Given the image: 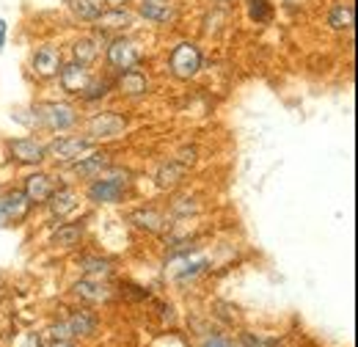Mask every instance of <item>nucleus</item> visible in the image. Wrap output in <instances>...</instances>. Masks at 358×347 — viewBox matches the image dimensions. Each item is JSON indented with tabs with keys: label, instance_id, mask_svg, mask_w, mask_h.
<instances>
[{
	"label": "nucleus",
	"instance_id": "f257e3e1",
	"mask_svg": "<svg viewBox=\"0 0 358 347\" xmlns=\"http://www.w3.org/2000/svg\"><path fill=\"white\" fill-rule=\"evenodd\" d=\"M169 66H171V75L179 80H190L193 75H199L201 69V50L193 42H179L171 50V58H169Z\"/></svg>",
	"mask_w": 358,
	"mask_h": 347
},
{
	"label": "nucleus",
	"instance_id": "f03ea898",
	"mask_svg": "<svg viewBox=\"0 0 358 347\" xmlns=\"http://www.w3.org/2000/svg\"><path fill=\"white\" fill-rule=\"evenodd\" d=\"M34 116L39 125H45L47 130H69L78 116H75V108L66 105V102H45L39 108H34Z\"/></svg>",
	"mask_w": 358,
	"mask_h": 347
},
{
	"label": "nucleus",
	"instance_id": "7ed1b4c3",
	"mask_svg": "<svg viewBox=\"0 0 358 347\" xmlns=\"http://www.w3.org/2000/svg\"><path fill=\"white\" fill-rule=\"evenodd\" d=\"M127 190V176H105V179H96L94 185L89 187V199L96 201V204H116L122 201Z\"/></svg>",
	"mask_w": 358,
	"mask_h": 347
},
{
	"label": "nucleus",
	"instance_id": "20e7f679",
	"mask_svg": "<svg viewBox=\"0 0 358 347\" xmlns=\"http://www.w3.org/2000/svg\"><path fill=\"white\" fill-rule=\"evenodd\" d=\"M135 22V14L127 8H108L94 17V28L99 34H124Z\"/></svg>",
	"mask_w": 358,
	"mask_h": 347
},
{
	"label": "nucleus",
	"instance_id": "39448f33",
	"mask_svg": "<svg viewBox=\"0 0 358 347\" xmlns=\"http://www.w3.org/2000/svg\"><path fill=\"white\" fill-rule=\"evenodd\" d=\"M141 61V47L130 39H113L108 47V64L116 69H133L135 64Z\"/></svg>",
	"mask_w": 358,
	"mask_h": 347
},
{
	"label": "nucleus",
	"instance_id": "423d86ee",
	"mask_svg": "<svg viewBox=\"0 0 358 347\" xmlns=\"http://www.w3.org/2000/svg\"><path fill=\"white\" fill-rule=\"evenodd\" d=\"M127 127V119L113 113V111H105V113H96L89 122V135L91 138H119Z\"/></svg>",
	"mask_w": 358,
	"mask_h": 347
},
{
	"label": "nucleus",
	"instance_id": "0eeeda50",
	"mask_svg": "<svg viewBox=\"0 0 358 347\" xmlns=\"http://www.w3.org/2000/svg\"><path fill=\"white\" fill-rule=\"evenodd\" d=\"M91 146H94V138H58L45 149L47 155L55 157V160H75L83 152H89Z\"/></svg>",
	"mask_w": 358,
	"mask_h": 347
},
{
	"label": "nucleus",
	"instance_id": "6e6552de",
	"mask_svg": "<svg viewBox=\"0 0 358 347\" xmlns=\"http://www.w3.org/2000/svg\"><path fill=\"white\" fill-rule=\"evenodd\" d=\"M8 152L14 160L28 163V166H36L47 157V149L36 138H14V141H8Z\"/></svg>",
	"mask_w": 358,
	"mask_h": 347
},
{
	"label": "nucleus",
	"instance_id": "1a4fd4ad",
	"mask_svg": "<svg viewBox=\"0 0 358 347\" xmlns=\"http://www.w3.org/2000/svg\"><path fill=\"white\" fill-rule=\"evenodd\" d=\"M58 78H61V88H64L66 94H80L91 80L89 66H86V64H78V61H72V64H61Z\"/></svg>",
	"mask_w": 358,
	"mask_h": 347
},
{
	"label": "nucleus",
	"instance_id": "9d476101",
	"mask_svg": "<svg viewBox=\"0 0 358 347\" xmlns=\"http://www.w3.org/2000/svg\"><path fill=\"white\" fill-rule=\"evenodd\" d=\"M138 14L143 20H149V22H155V25H166V22H174L177 20L179 8L171 6V3H166V0H143L138 6Z\"/></svg>",
	"mask_w": 358,
	"mask_h": 347
},
{
	"label": "nucleus",
	"instance_id": "9b49d317",
	"mask_svg": "<svg viewBox=\"0 0 358 347\" xmlns=\"http://www.w3.org/2000/svg\"><path fill=\"white\" fill-rule=\"evenodd\" d=\"M31 199L25 196V190H8L3 199H0V210H3V215H6V220L11 223H17V220H22V218L31 213Z\"/></svg>",
	"mask_w": 358,
	"mask_h": 347
},
{
	"label": "nucleus",
	"instance_id": "f8f14e48",
	"mask_svg": "<svg viewBox=\"0 0 358 347\" xmlns=\"http://www.w3.org/2000/svg\"><path fill=\"white\" fill-rule=\"evenodd\" d=\"M31 64H34V72H36L39 78H52V75H58V69H61V52H58L52 44H42V47H36Z\"/></svg>",
	"mask_w": 358,
	"mask_h": 347
},
{
	"label": "nucleus",
	"instance_id": "ddd939ff",
	"mask_svg": "<svg viewBox=\"0 0 358 347\" xmlns=\"http://www.w3.org/2000/svg\"><path fill=\"white\" fill-rule=\"evenodd\" d=\"M75 295L89 301V304H105V301L113 298V290L102 278H83V281L75 284Z\"/></svg>",
	"mask_w": 358,
	"mask_h": 347
},
{
	"label": "nucleus",
	"instance_id": "4468645a",
	"mask_svg": "<svg viewBox=\"0 0 358 347\" xmlns=\"http://www.w3.org/2000/svg\"><path fill=\"white\" fill-rule=\"evenodd\" d=\"M25 196L31 199V204H45L52 196V182L47 174H31L25 179Z\"/></svg>",
	"mask_w": 358,
	"mask_h": 347
},
{
	"label": "nucleus",
	"instance_id": "2eb2a0df",
	"mask_svg": "<svg viewBox=\"0 0 358 347\" xmlns=\"http://www.w3.org/2000/svg\"><path fill=\"white\" fill-rule=\"evenodd\" d=\"M119 91L122 94H127V97H141V94H146L149 91V80H146V75L141 72V69H124L122 72V78H119Z\"/></svg>",
	"mask_w": 358,
	"mask_h": 347
},
{
	"label": "nucleus",
	"instance_id": "dca6fc26",
	"mask_svg": "<svg viewBox=\"0 0 358 347\" xmlns=\"http://www.w3.org/2000/svg\"><path fill=\"white\" fill-rule=\"evenodd\" d=\"M50 201V210L55 218L69 215L75 207H78V193L72 187H61V190H52V196L47 199Z\"/></svg>",
	"mask_w": 358,
	"mask_h": 347
},
{
	"label": "nucleus",
	"instance_id": "f3484780",
	"mask_svg": "<svg viewBox=\"0 0 358 347\" xmlns=\"http://www.w3.org/2000/svg\"><path fill=\"white\" fill-rule=\"evenodd\" d=\"M66 325L72 328L75 337H89V334L96 331V317L91 311H86V309H80V311H72L66 317Z\"/></svg>",
	"mask_w": 358,
	"mask_h": 347
},
{
	"label": "nucleus",
	"instance_id": "a211bd4d",
	"mask_svg": "<svg viewBox=\"0 0 358 347\" xmlns=\"http://www.w3.org/2000/svg\"><path fill=\"white\" fill-rule=\"evenodd\" d=\"M353 20H356V11H353L350 3H336V6L331 8V14H328V25H331L334 31H348V28H353Z\"/></svg>",
	"mask_w": 358,
	"mask_h": 347
},
{
	"label": "nucleus",
	"instance_id": "6ab92c4d",
	"mask_svg": "<svg viewBox=\"0 0 358 347\" xmlns=\"http://www.w3.org/2000/svg\"><path fill=\"white\" fill-rule=\"evenodd\" d=\"M130 223H135L143 232H160L166 226V218L157 210H135V213H130Z\"/></svg>",
	"mask_w": 358,
	"mask_h": 347
},
{
	"label": "nucleus",
	"instance_id": "aec40b11",
	"mask_svg": "<svg viewBox=\"0 0 358 347\" xmlns=\"http://www.w3.org/2000/svg\"><path fill=\"white\" fill-rule=\"evenodd\" d=\"M80 237H83V226L66 223V226H58V232L52 234V246H58V248H72V246L80 243Z\"/></svg>",
	"mask_w": 358,
	"mask_h": 347
},
{
	"label": "nucleus",
	"instance_id": "412c9836",
	"mask_svg": "<svg viewBox=\"0 0 358 347\" xmlns=\"http://www.w3.org/2000/svg\"><path fill=\"white\" fill-rule=\"evenodd\" d=\"M182 176H185V166H182V163H166V166L157 171V187L171 190V187H177L179 182H182Z\"/></svg>",
	"mask_w": 358,
	"mask_h": 347
},
{
	"label": "nucleus",
	"instance_id": "4be33fe9",
	"mask_svg": "<svg viewBox=\"0 0 358 347\" xmlns=\"http://www.w3.org/2000/svg\"><path fill=\"white\" fill-rule=\"evenodd\" d=\"M105 166H108V155L96 152V155H91V157H80L72 169H75V174H80V176H96Z\"/></svg>",
	"mask_w": 358,
	"mask_h": 347
},
{
	"label": "nucleus",
	"instance_id": "5701e85b",
	"mask_svg": "<svg viewBox=\"0 0 358 347\" xmlns=\"http://www.w3.org/2000/svg\"><path fill=\"white\" fill-rule=\"evenodd\" d=\"M72 52H75V61H78V64H86V66H89L91 61L99 55V42L91 39V36H83V39L75 42Z\"/></svg>",
	"mask_w": 358,
	"mask_h": 347
},
{
	"label": "nucleus",
	"instance_id": "b1692460",
	"mask_svg": "<svg viewBox=\"0 0 358 347\" xmlns=\"http://www.w3.org/2000/svg\"><path fill=\"white\" fill-rule=\"evenodd\" d=\"M248 17H251L257 25L270 22V20H273V6H270L268 0H248Z\"/></svg>",
	"mask_w": 358,
	"mask_h": 347
},
{
	"label": "nucleus",
	"instance_id": "393cba45",
	"mask_svg": "<svg viewBox=\"0 0 358 347\" xmlns=\"http://www.w3.org/2000/svg\"><path fill=\"white\" fill-rule=\"evenodd\" d=\"M66 6L72 8L75 17H80V20H86V22H94V17L102 11V8H96L91 0H66Z\"/></svg>",
	"mask_w": 358,
	"mask_h": 347
},
{
	"label": "nucleus",
	"instance_id": "a878e982",
	"mask_svg": "<svg viewBox=\"0 0 358 347\" xmlns=\"http://www.w3.org/2000/svg\"><path fill=\"white\" fill-rule=\"evenodd\" d=\"M80 267L89 273V278H102V276H108V273L113 270L108 260H83L80 262Z\"/></svg>",
	"mask_w": 358,
	"mask_h": 347
},
{
	"label": "nucleus",
	"instance_id": "bb28decb",
	"mask_svg": "<svg viewBox=\"0 0 358 347\" xmlns=\"http://www.w3.org/2000/svg\"><path fill=\"white\" fill-rule=\"evenodd\" d=\"M204 267H207V262L204 260H185L182 262V267H174V276H177V278H187V276H196V273H199V270H204Z\"/></svg>",
	"mask_w": 358,
	"mask_h": 347
},
{
	"label": "nucleus",
	"instance_id": "cd10ccee",
	"mask_svg": "<svg viewBox=\"0 0 358 347\" xmlns=\"http://www.w3.org/2000/svg\"><path fill=\"white\" fill-rule=\"evenodd\" d=\"M50 337H52V342H72V339H75V334H72V328L66 325V320L50 325Z\"/></svg>",
	"mask_w": 358,
	"mask_h": 347
},
{
	"label": "nucleus",
	"instance_id": "c85d7f7f",
	"mask_svg": "<svg viewBox=\"0 0 358 347\" xmlns=\"http://www.w3.org/2000/svg\"><path fill=\"white\" fill-rule=\"evenodd\" d=\"M108 83H105V80H94V83H91L89 80V86L83 88V91H80V94H83V99H99V97H105V94H108Z\"/></svg>",
	"mask_w": 358,
	"mask_h": 347
},
{
	"label": "nucleus",
	"instance_id": "c756f323",
	"mask_svg": "<svg viewBox=\"0 0 358 347\" xmlns=\"http://www.w3.org/2000/svg\"><path fill=\"white\" fill-rule=\"evenodd\" d=\"M243 342H245V347H278L275 339H262V337H254V334H245Z\"/></svg>",
	"mask_w": 358,
	"mask_h": 347
},
{
	"label": "nucleus",
	"instance_id": "7c9ffc66",
	"mask_svg": "<svg viewBox=\"0 0 358 347\" xmlns=\"http://www.w3.org/2000/svg\"><path fill=\"white\" fill-rule=\"evenodd\" d=\"M193 210H196V204H190V199H179L174 204V213H193Z\"/></svg>",
	"mask_w": 358,
	"mask_h": 347
},
{
	"label": "nucleus",
	"instance_id": "2f4dec72",
	"mask_svg": "<svg viewBox=\"0 0 358 347\" xmlns=\"http://www.w3.org/2000/svg\"><path fill=\"white\" fill-rule=\"evenodd\" d=\"M204 347H231V345L226 342L224 337H213V339H207V342H204Z\"/></svg>",
	"mask_w": 358,
	"mask_h": 347
},
{
	"label": "nucleus",
	"instance_id": "473e14b6",
	"mask_svg": "<svg viewBox=\"0 0 358 347\" xmlns=\"http://www.w3.org/2000/svg\"><path fill=\"white\" fill-rule=\"evenodd\" d=\"M105 3H108L110 8H127V3H130V0H105Z\"/></svg>",
	"mask_w": 358,
	"mask_h": 347
},
{
	"label": "nucleus",
	"instance_id": "72a5a7b5",
	"mask_svg": "<svg viewBox=\"0 0 358 347\" xmlns=\"http://www.w3.org/2000/svg\"><path fill=\"white\" fill-rule=\"evenodd\" d=\"M3 44H6V20H0V50H3Z\"/></svg>",
	"mask_w": 358,
	"mask_h": 347
},
{
	"label": "nucleus",
	"instance_id": "f704fd0d",
	"mask_svg": "<svg viewBox=\"0 0 358 347\" xmlns=\"http://www.w3.org/2000/svg\"><path fill=\"white\" fill-rule=\"evenodd\" d=\"M50 347H72V345H69V342H52Z\"/></svg>",
	"mask_w": 358,
	"mask_h": 347
},
{
	"label": "nucleus",
	"instance_id": "c9c22d12",
	"mask_svg": "<svg viewBox=\"0 0 358 347\" xmlns=\"http://www.w3.org/2000/svg\"><path fill=\"white\" fill-rule=\"evenodd\" d=\"M91 3H94L96 8H102V3H105V0H91Z\"/></svg>",
	"mask_w": 358,
	"mask_h": 347
},
{
	"label": "nucleus",
	"instance_id": "e433bc0d",
	"mask_svg": "<svg viewBox=\"0 0 358 347\" xmlns=\"http://www.w3.org/2000/svg\"><path fill=\"white\" fill-rule=\"evenodd\" d=\"M3 223H8V220H6V215H3V210H0V226H3Z\"/></svg>",
	"mask_w": 358,
	"mask_h": 347
}]
</instances>
